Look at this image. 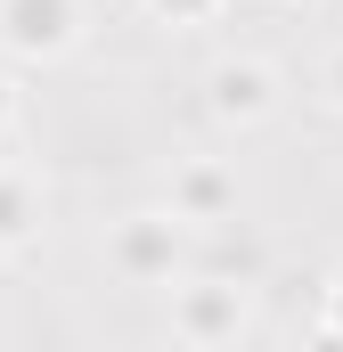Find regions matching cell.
I'll return each mask as SVG.
<instances>
[{
	"label": "cell",
	"instance_id": "7a4b0ae2",
	"mask_svg": "<svg viewBox=\"0 0 343 352\" xmlns=\"http://www.w3.org/2000/svg\"><path fill=\"white\" fill-rule=\"evenodd\" d=\"M82 41V0H0V50L16 66H58Z\"/></svg>",
	"mask_w": 343,
	"mask_h": 352
},
{
	"label": "cell",
	"instance_id": "6da1fadb",
	"mask_svg": "<svg viewBox=\"0 0 343 352\" xmlns=\"http://www.w3.org/2000/svg\"><path fill=\"white\" fill-rule=\"evenodd\" d=\"M106 263H115V278H131V287H172L188 270V221L172 205L164 213H123L115 238H106Z\"/></svg>",
	"mask_w": 343,
	"mask_h": 352
},
{
	"label": "cell",
	"instance_id": "30bf717a",
	"mask_svg": "<svg viewBox=\"0 0 343 352\" xmlns=\"http://www.w3.org/2000/svg\"><path fill=\"white\" fill-rule=\"evenodd\" d=\"M319 90H327V107L343 115V41L327 50V66H319Z\"/></svg>",
	"mask_w": 343,
	"mask_h": 352
},
{
	"label": "cell",
	"instance_id": "52a82bcc",
	"mask_svg": "<svg viewBox=\"0 0 343 352\" xmlns=\"http://www.w3.org/2000/svg\"><path fill=\"white\" fill-rule=\"evenodd\" d=\"M156 25H221L229 16V0H139Z\"/></svg>",
	"mask_w": 343,
	"mask_h": 352
},
{
	"label": "cell",
	"instance_id": "277c9868",
	"mask_svg": "<svg viewBox=\"0 0 343 352\" xmlns=\"http://www.w3.org/2000/svg\"><path fill=\"white\" fill-rule=\"evenodd\" d=\"M204 107H213V123L221 131H254L278 115V66L270 58H213V74H204Z\"/></svg>",
	"mask_w": 343,
	"mask_h": 352
},
{
	"label": "cell",
	"instance_id": "ba28073f",
	"mask_svg": "<svg viewBox=\"0 0 343 352\" xmlns=\"http://www.w3.org/2000/svg\"><path fill=\"white\" fill-rule=\"evenodd\" d=\"M0 164H16V82L0 74Z\"/></svg>",
	"mask_w": 343,
	"mask_h": 352
},
{
	"label": "cell",
	"instance_id": "8fae6325",
	"mask_svg": "<svg viewBox=\"0 0 343 352\" xmlns=\"http://www.w3.org/2000/svg\"><path fill=\"white\" fill-rule=\"evenodd\" d=\"M270 8H311V0H270Z\"/></svg>",
	"mask_w": 343,
	"mask_h": 352
},
{
	"label": "cell",
	"instance_id": "8992f818",
	"mask_svg": "<svg viewBox=\"0 0 343 352\" xmlns=\"http://www.w3.org/2000/svg\"><path fill=\"white\" fill-rule=\"evenodd\" d=\"M41 238V180L25 164H0V254H25Z\"/></svg>",
	"mask_w": 343,
	"mask_h": 352
},
{
	"label": "cell",
	"instance_id": "3957f363",
	"mask_svg": "<svg viewBox=\"0 0 343 352\" xmlns=\"http://www.w3.org/2000/svg\"><path fill=\"white\" fill-rule=\"evenodd\" d=\"M254 328V311H246V287H229V278H188V287H172V336L196 352L213 344H237Z\"/></svg>",
	"mask_w": 343,
	"mask_h": 352
},
{
	"label": "cell",
	"instance_id": "9c48e42d",
	"mask_svg": "<svg viewBox=\"0 0 343 352\" xmlns=\"http://www.w3.org/2000/svg\"><path fill=\"white\" fill-rule=\"evenodd\" d=\"M319 336H327V344H343V270L327 278V311H319Z\"/></svg>",
	"mask_w": 343,
	"mask_h": 352
},
{
	"label": "cell",
	"instance_id": "5b68a950",
	"mask_svg": "<svg viewBox=\"0 0 343 352\" xmlns=\"http://www.w3.org/2000/svg\"><path fill=\"white\" fill-rule=\"evenodd\" d=\"M172 213H180L188 230H221V221L237 213V173L213 164V156L180 164V173H172Z\"/></svg>",
	"mask_w": 343,
	"mask_h": 352
}]
</instances>
